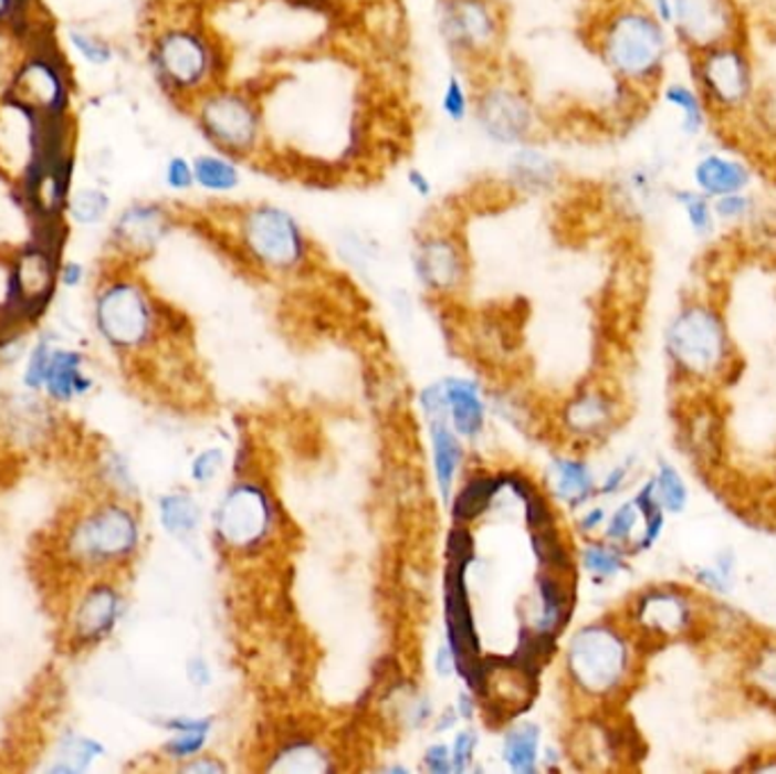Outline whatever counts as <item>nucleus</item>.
I'll list each match as a JSON object with an SVG mask.
<instances>
[{
  "label": "nucleus",
  "mask_w": 776,
  "mask_h": 774,
  "mask_svg": "<svg viewBox=\"0 0 776 774\" xmlns=\"http://www.w3.org/2000/svg\"><path fill=\"white\" fill-rule=\"evenodd\" d=\"M672 30L644 3L627 0L601 14L595 25V53L633 96L659 94L668 75Z\"/></svg>",
  "instance_id": "f257e3e1"
},
{
  "label": "nucleus",
  "mask_w": 776,
  "mask_h": 774,
  "mask_svg": "<svg viewBox=\"0 0 776 774\" xmlns=\"http://www.w3.org/2000/svg\"><path fill=\"white\" fill-rule=\"evenodd\" d=\"M153 73L168 98L191 107L209 90L228 82L226 41L196 21L161 28L148 53Z\"/></svg>",
  "instance_id": "f03ea898"
},
{
  "label": "nucleus",
  "mask_w": 776,
  "mask_h": 774,
  "mask_svg": "<svg viewBox=\"0 0 776 774\" xmlns=\"http://www.w3.org/2000/svg\"><path fill=\"white\" fill-rule=\"evenodd\" d=\"M665 348L674 373L693 386L720 384L738 366L726 318L706 297L681 303L665 330Z\"/></svg>",
  "instance_id": "7ed1b4c3"
},
{
  "label": "nucleus",
  "mask_w": 776,
  "mask_h": 774,
  "mask_svg": "<svg viewBox=\"0 0 776 774\" xmlns=\"http://www.w3.org/2000/svg\"><path fill=\"white\" fill-rule=\"evenodd\" d=\"M189 109L200 135L213 150L232 155L239 161L256 159L264 153L269 127L259 94L226 82L193 101Z\"/></svg>",
  "instance_id": "20e7f679"
},
{
  "label": "nucleus",
  "mask_w": 776,
  "mask_h": 774,
  "mask_svg": "<svg viewBox=\"0 0 776 774\" xmlns=\"http://www.w3.org/2000/svg\"><path fill=\"white\" fill-rule=\"evenodd\" d=\"M688 69L713 123L743 121L756 107L758 73L747 39L688 55Z\"/></svg>",
  "instance_id": "39448f33"
},
{
  "label": "nucleus",
  "mask_w": 776,
  "mask_h": 774,
  "mask_svg": "<svg viewBox=\"0 0 776 774\" xmlns=\"http://www.w3.org/2000/svg\"><path fill=\"white\" fill-rule=\"evenodd\" d=\"M237 243L259 269L293 273L310 262L312 243L295 213L277 202H250L237 211Z\"/></svg>",
  "instance_id": "423d86ee"
},
{
  "label": "nucleus",
  "mask_w": 776,
  "mask_h": 774,
  "mask_svg": "<svg viewBox=\"0 0 776 774\" xmlns=\"http://www.w3.org/2000/svg\"><path fill=\"white\" fill-rule=\"evenodd\" d=\"M568 663L586 693L616 695L633 677V640L611 625L586 627L570 642Z\"/></svg>",
  "instance_id": "0eeeda50"
},
{
  "label": "nucleus",
  "mask_w": 776,
  "mask_h": 774,
  "mask_svg": "<svg viewBox=\"0 0 776 774\" xmlns=\"http://www.w3.org/2000/svg\"><path fill=\"white\" fill-rule=\"evenodd\" d=\"M631 631L640 642L665 645L713 629L704 599L685 586L665 584L642 590L631 607Z\"/></svg>",
  "instance_id": "6e6552de"
},
{
  "label": "nucleus",
  "mask_w": 776,
  "mask_h": 774,
  "mask_svg": "<svg viewBox=\"0 0 776 774\" xmlns=\"http://www.w3.org/2000/svg\"><path fill=\"white\" fill-rule=\"evenodd\" d=\"M472 116L482 135L504 148L527 144L538 125V114L532 96L511 77L484 82L472 94Z\"/></svg>",
  "instance_id": "1a4fd4ad"
},
{
  "label": "nucleus",
  "mask_w": 776,
  "mask_h": 774,
  "mask_svg": "<svg viewBox=\"0 0 776 774\" xmlns=\"http://www.w3.org/2000/svg\"><path fill=\"white\" fill-rule=\"evenodd\" d=\"M441 36L463 62L491 57L504 39V17L495 0H441Z\"/></svg>",
  "instance_id": "9d476101"
},
{
  "label": "nucleus",
  "mask_w": 776,
  "mask_h": 774,
  "mask_svg": "<svg viewBox=\"0 0 776 774\" xmlns=\"http://www.w3.org/2000/svg\"><path fill=\"white\" fill-rule=\"evenodd\" d=\"M670 30L685 55L747 36L738 0H672Z\"/></svg>",
  "instance_id": "9b49d317"
},
{
  "label": "nucleus",
  "mask_w": 776,
  "mask_h": 774,
  "mask_svg": "<svg viewBox=\"0 0 776 774\" xmlns=\"http://www.w3.org/2000/svg\"><path fill=\"white\" fill-rule=\"evenodd\" d=\"M137 523L133 513L123 506L109 504L94 511L90 519L80 521L69 538V550L75 562L107 564L129 554L137 545Z\"/></svg>",
  "instance_id": "f8f14e48"
},
{
  "label": "nucleus",
  "mask_w": 776,
  "mask_h": 774,
  "mask_svg": "<svg viewBox=\"0 0 776 774\" xmlns=\"http://www.w3.org/2000/svg\"><path fill=\"white\" fill-rule=\"evenodd\" d=\"M101 332L120 348L144 343L153 327V307L146 291L135 282H114L98 297Z\"/></svg>",
  "instance_id": "ddd939ff"
},
{
  "label": "nucleus",
  "mask_w": 776,
  "mask_h": 774,
  "mask_svg": "<svg viewBox=\"0 0 776 774\" xmlns=\"http://www.w3.org/2000/svg\"><path fill=\"white\" fill-rule=\"evenodd\" d=\"M413 269L418 280L431 291H454L468 275V257L457 234L431 230L422 234L413 250Z\"/></svg>",
  "instance_id": "4468645a"
},
{
  "label": "nucleus",
  "mask_w": 776,
  "mask_h": 774,
  "mask_svg": "<svg viewBox=\"0 0 776 774\" xmlns=\"http://www.w3.org/2000/svg\"><path fill=\"white\" fill-rule=\"evenodd\" d=\"M17 103L49 116H66L69 90L60 66L49 55L32 57L17 75Z\"/></svg>",
  "instance_id": "2eb2a0df"
},
{
  "label": "nucleus",
  "mask_w": 776,
  "mask_h": 774,
  "mask_svg": "<svg viewBox=\"0 0 776 774\" xmlns=\"http://www.w3.org/2000/svg\"><path fill=\"white\" fill-rule=\"evenodd\" d=\"M690 180H693V187L698 191L715 200L728 194L749 191L754 187L756 174L754 166L736 153L706 150L690 168Z\"/></svg>",
  "instance_id": "dca6fc26"
},
{
  "label": "nucleus",
  "mask_w": 776,
  "mask_h": 774,
  "mask_svg": "<svg viewBox=\"0 0 776 774\" xmlns=\"http://www.w3.org/2000/svg\"><path fill=\"white\" fill-rule=\"evenodd\" d=\"M681 435L685 452L700 468L715 470L724 454V420L706 400H690L681 414Z\"/></svg>",
  "instance_id": "f3484780"
},
{
  "label": "nucleus",
  "mask_w": 776,
  "mask_h": 774,
  "mask_svg": "<svg viewBox=\"0 0 776 774\" xmlns=\"http://www.w3.org/2000/svg\"><path fill=\"white\" fill-rule=\"evenodd\" d=\"M172 228L170 209L159 202H135L114 226L116 241L133 252H150Z\"/></svg>",
  "instance_id": "a211bd4d"
},
{
  "label": "nucleus",
  "mask_w": 776,
  "mask_h": 774,
  "mask_svg": "<svg viewBox=\"0 0 776 774\" xmlns=\"http://www.w3.org/2000/svg\"><path fill=\"white\" fill-rule=\"evenodd\" d=\"M508 185L525 196H543L560 180V168L545 150L527 144L511 148L506 159Z\"/></svg>",
  "instance_id": "6ab92c4d"
},
{
  "label": "nucleus",
  "mask_w": 776,
  "mask_h": 774,
  "mask_svg": "<svg viewBox=\"0 0 776 774\" xmlns=\"http://www.w3.org/2000/svg\"><path fill=\"white\" fill-rule=\"evenodd\" d=\"M269 504L262 493L250 487L237 489L221 513V532L237 545H248L262 536L269 527Z\"/></svg>",
  "instance_id": "aec40b11"
},
{
  "label": "nucleus",
  "mask_w": 776,
  "mask_h": 774,
  "mask_svg": "<svg viewBox=\"0 0 776 774\" xmlns=\"http://www.w3.org/2000/svg\"><path fill=\"white\" fill-rule=\"evenodd\" d=\"M745 693L776 713V638H758L741 668Z\"/></svg>",
  "instance_id": "412c9836"
},
{
  "label": "nucleus",
  "mask_w": 776,
  "mask_h": 774,
  "mask_svg": "<svg viewBox=\"0 0 776 774\" xmlns=\"http://www.w3.org/2000/svg\"><path fill=\"white\" fill-rule=\"evenodd\" d=\"M659 94H661V101L679 116V130L683 137L700 139L706 133V127L713 123L711 112L693 82L665 80Z\"/></svg>",
  "instance_id": "4be33fe9"
},
{
  "label": "nucleus",
  "mask_w": 776,
  "mask_h": 774,
  "mask_svg": "<svg viewBox=\"0 0 776 774\" xmlns=\"http://www.w3.org/2000/svg\"><path fill=\"white\" fill-rule=\"evenodd\" d=\"M193 174L196 187L213 194V196H228L241 189L243 185V170L241 161L232 155L221 150H209L193 157Z\"/></svg>",
  "instance_id": "5701e85b"
},
{
  "label": "nucleus",
  "mask_w": 776,
  "mask_h": 774,
  "mask_svg": "<svg viewBox=\"0 0 776 774\" xmlns=\"http://www.w3.org/2000/svg\"><path fill=\"white\" fill-rule=\"evenodd\" d=\"M118 614V597L112 588L98 586L82 599L75 614V634L82 640H94L107 634Z\"/></svg>",
  "instance_id": "b1692460"
},
{
  "label": "nucleus",
  "mask_w": 776,
  "mask_h": 774,
  "mask_svg": "<svg viewBox=\"0 0 776 774\" xmlns=\"http://www.w3.org/2000/svg\"><path fill=\"white\" fill-rule=\"evenodd\" d=\"M670 202L681 211V217L688 226V230L693 232V237L709 241L715 237L720 223L713 209V200L698 191L693 185L690 187H672L668 191Z\"/></svg>",
  "instance_id": "393cba45"
},
{
  "label": "nucleus",
  "mask_w": 776,
  "mask_h": 774,
  "mask_svg": "<svg viewBox=\"0 0 776 774\" xmlns=\"http://www.w3.org/2000/svg\"><path fill=\"white\" fill-rule=\"evenodd\" d=\"M445 400L448 407L452 409V418L457 425V432L463 437H472L480 432L484 409L478 398V389L474 384L465 379H452L445 384Z\"/></svg>",
  "instance_id": "a878e982"
},
{
  "label": "nucleus",
  "mask_w": 776,
  "mask_h": 774,
  "mask_svg": "<svg viewBox=\"0 0 776 774\" xmlns=\"http://www.w3.org/2000/svg\"><path fill=\"white\" fill-rule=\"evenodd\" d=\"M616 402L607 394H584L570 407V425L577 432L599 435L616 418Z\"/></svg>",
  "instance_id": "bb28decb"
},
{
  "label": "nucleus",
  "mask_w": 776,
  "mask_h": 774,
  "mask_svg": "<svg viewBox=\"0 0 776 774\" xmlns=\"http://www.w3.org/2000/svg\"><path fill=\"white\" fill-rule=\"evenodd\" d=\"M43 384L49 386L51 396L57 400H69L90 386V381L80 375V357L75 353H53Z\"/></svg>",
  "instance_id": "cd10ccee"
},
{
  "label": "nucleus",
  "mask_w": 776,
  "mask_h": 774,
  "mask_svg": "<svg viewBox=\"0 0 776 774\" xmlns=\"http://www.w3.org/2000/svg\"><path fill=\"white\" fill-rule=\"evenodd\" d=\"M431 437H434V457H437V475H439V484L443 495L450 493L452 487V478L457 472V463L461 459V448L457 443V439L452 437V432L445 425L443 416L431 418Z\"/></svg>",
  "instance_id": "c85d7f7f"
},
{
  "label": "nucleus",
  "mask_w": 776,
  "mask_h": 774,
  "mask_svg": "<svg viewBox=\"0 0 776 774\" xmlns=\"http://www.w3.org/2000/svg\"><path fill=\"white\" fill-rule=\"evenodd\" d=\"M109 205L112 200L103 189L84 187L69 196L66 211L77 226H96L107 217Z\"/></svg>",
  "instance_id": "c756f323"
},
{
  "label": "nucleus",
  "mask_w": 776,
  "mask_h": 774,
  "mask_svg": "<svg viewBox=\"0 0 776 774\" xmlns=\"http://www.w3.org/2000/svg\"><path fill=\"white\" fill-rule=\"evenodd\" d=\"M654 487H657V495H659V502L665 509V513L685 511L688 500H690V489H688L681 472L672 463H668V461L659 463V470L654 475Z\"/></svg>",
  "instance_id": "7c9ffc66"
},
{
  "label": "nucleus",
  "mask_w": 776,
  "mask_h": 774,
  "mask_svg": "<svg viewBox=\"0 0 776 774\" xmlns=\"http://www.w3.org/2000/svg\"><path fill=\"white\" fill-rule=\"evenodd\" d=\"M713 209L720 226H743L758 217L761 202L754 191H738L713 200Z\"/></svg>",
  "instance_id": "2f4dec72"
},
{
  "label": "nucleus",
  "mask_w": 776,
  "mask_h": 774,
  "mask_svg": "<svg viewBox=\"0 0 776 774\" xmlns=\"http://www.w3.org/2000/svg\"><path fill=\"white\" fill-rule=\"evenodd\" d=\"M556 489L558 495L573 502L581 504L590 491H593V478L588 468L581 461H558L556 463Z\"/></svg>",
  "instance_id": "473e14b6"
},
{
  "label": "nucleus",
  "mask_w": 776,
  "mask_h": 774,
  "mask_svg": "<svg viewBox=\"0 0 776 774\" xmlns=\"http://www.w3.org/2000/svg\"><path fill=\"white\" fill-rule=\"evenodd\" d=\"M441 114L454 125L465 123L472 116V94L468 90L465 80L459 73L448 75V80L443 84Z\"/></svg>",
  "instance_id": "72a5a7b5"
},
{
  "label": "nucleus",
  "mask_w": 776,
  "mask_h": 774,
  "mask_svg": "<svg viewBox=\"0 0 776 774\" xmlns=\"http://www.w3.org/2000/svg\"><path fill=\"white\" fill-rule=\"evenodd\" d=\"M161 521L168 532L185 534L196 530L200 521V511L187 495H170L161 500Z\"/></svg>",
  "instance_id": "f704fd0d"
},
{
  "label": "nucleus",
  "mask_w": 776,
  "mask_h": 774,
  "mask_svg": "<svg viewBox=\"0 0 776 774\" xmlns=\"http://www.w3.org/2000/svg\"><path fill=\"white\" fill-rule=\"evenodd\" d=\"M584 566L590 575L595 577H616L627 568V558L625 554L607 543H595L590 547H586L584 552Z\"/></svg>",
  "instance_id": "c9c22d12"
},
{
  "label": "nucleus",
  "mask_w": 776,
  "mask_h": 774,
  "mask_svg": "<svg viewBox=\"0 0 776 774\" xmlns=\"http://www.w3.org/2000/svg\"><path fill=\"white\" fill-rule=\"evenodd\" d=\"M536 729L534 726H521L515 729L506 741L504 756L511 763L513 770L527 772L534 767L536 761Z\"/></svg>",
  "instance_id": "e433bc0d"
},
{
  "label": "nucleus",
  "mask_w": 776,
  "mask_h": 774,
  "mask_svg": "<svg viewBox=\"0 0 776 774\" xmlns=\"http://www.w3.org/2000/svg\"><path fill=\"white\" fill-rule=\"evenodd\" d=\"M733 566H736V562H733V556L731 554H722L715 566H700L695 568V579L702 588H706L709 593H715V595H726L733 586Z\"/></svg>",
  "instance_id": "4c0bfd02"
},
{
  "label": "nucleus",
  "mask_w": 776,
  "mask_h": 774,
  "mask_svg": "<svg viewBox=\"0 0 776 774\" xmlns=\"http://www.w3.org/2000/svg\"><path fill=\"white\" fill-rule=\"evenodd\" d=\"M638 525H642V519H640V511L638 506L631 502L622 504L611 519H609V525H607V538L609 543H633L636 541V530Z\"/></svg>",
  "instance_id": "58836bf2"
},
{
  "label": "nucleus",
  "mask_w": 776,
  "mask_h": 774,
  "mask_svg": "<svg viewBox=\"0 0 776 774\" xmlns=\"http://www.w3.org/2000/svg\"><path fill=\"white\" fill-rule=\"evenodd\" d=\"M495 491H497V484L493 482H472L457 502V519L470 521L474 515H480V511L491 502Z\"/></svg>",
  "instance_id": "ea45409f"
},
{
  "label": "nucleus",
  "mask_w": 776,
  "mask_h": 774,
  "mask_svg": "<svg viewBox=\"0 0 776 774\" xmlns=\"http://www.w3.org/2000/svg\"><path fill=\"white\" fill-rule=\"evenodd\" d=\"M96 754H101V745L94 741H86V739L69 741L62 747V763H57L53 772H82L92 763Z\"/></svg>",
  "instance_id": "a19ab883"
},
{
  "label": "nucleus",
  "mask_w": 776,
  "mask_h": 774,
  "mask_svg": "<svg viewBox=\"0 0 776 774\" xmlns=\"http://www.w3.org/2000/svg\"><path fill=\"white\" fill-rule=\"evenodd\" d=\"M164 182L170 191H176V194L191 191L196 187L193 159H189L185 155H172L164 166Z\"/></svg>",
  "instance_id": "79ce46f5"
},
{
  "label": "nucleus",
  "mask_w": 776,
  "mask_h": 774,
  "mask_svg": "<svg viewBox=\"0 0 776 774\" xmlns=\"http://www.w3.org/2000/svg\"><path fill=\"white\" fill-rule=\"evenodd\" d=\"M71 44L75 46V51L86 62L94 64V66H105L114 57V51H112V46L107 44V41H103V39H98L94 34L80 32V30H71Z\"/></svg>",
  "instance_id": "37998d69"
},
{
  "label": "nucleus",
  "mask_w": 776,
  "mask_h": 774,
  "mask_svg": "<svg viewBox=\"0 0 776 774\" xmlns=\"http://www.w3.org/2000/svg\"><path fill=\"white\" fill-rule=\"evenodd\" d=\"M176 726L182 731L178 739H172V743L168 745V752L176 756H191L196 754L202 743H205V734H207V722H176Z\"/></svg>",
  "instance_id": "c03bdc74"
},
{
  "label": "nucleus",
  "mask_w": 776,
  "mask_h": 774,
  "mask_svg": "<svg viewBox=\"0 0 776 774\" xmlns=\"http://www.w3.org/2000/svg\"><path fill=\"white\" fill-rule=\"evenodd\" d=\"M51 351L46 343H39V348L34 351L30 364H28V373H25V384L30 386V389H39V386L46 381V370H49V364H51Z\"/></svg>",
  "instance_id": "a18cd8bd"
},
{
  "label": "nucleus",
  "mask_w": 776,
  "mask_h": 774,
  "mask_svg": "<svg viewBox=\"0 0 776 774\" xmlns=\"http://www.w3.org/2000/svg\"><path fill=\"white\" fill-rule=\"evenodd\" d=\"M221 463H223V454L219 450H209V452L200 454L193 463V478L198 482H209L216 472H219Z\"/></svg>",
  "instance_id": "49530a36"
},
{
  "label": "nucleus",
  "mask_w": 776,
  "mask_h": 774,
  "mask_svg": "<svg viewBox=\"0 0 776 774\" xmlns=\"http://www.w3.org/2000/svg\"><path fill=\"white\" fill-rule=\"evenodd\" d=\"M407 187L422 200H429L431 196H434V182H431V178L424 174L422 168H416V166H411L407 170Z\"/></svg>",
  "instance_id": "de8ad7c7"
},
{
  "label": "nucleus",
  "mask_w": 776,
  "mask_h": 774,
  "mask_svg": "<svg viewBox=\"0 0 776 774\" xmlns=\"http://www.w3.org/2000/svg\"><path fill=\"white\" fill-rule=\"evenodd\" d=\"M629 475V468L622 463V466H616L611 472H609V478L604 480V487H601V493H616L620 491V487L625 484Z\"/></svg>",
  "instance_id": "09e8293b"
},
{
  "label": "nucleus",
  "mask_w": 776,
  "mask_h": 774,
  "mask_svg": "<svg viewBox=\"0 0 776 774\" xmlns=\"http://www.w3.org/2000/svg\"><path fill=\"white\" fill-rule=\"evenodd\" d=\"M30 3L28 0H0V21H6V19H21L23 17V10L28 8Z\"/></svg>",
  "instance_id": "8fccbe9b"
},
{
  "label": "nucleus",
  "mask_w": 776,
  "mask_h": 774,
  "mask_svg": "<svg viewBox=\"0 0 776 774\" xmlns=\"http://www.w3.org/2000/svg\"><path fill=\"white\" fill-rule=\"evenodd\" d=\"M472 747H474V739L470 734H461L459 741H457V752H454V759H457V767H463L470 756H472Z\"/></svg>",
  "instance_id": "3c124183"
},
{
  "label": "nucleus",
  "mask_w": 776,
  "mask_h": 774,
  "mask_svg": "<svg viewBox=\"0 0 776 774\" xmlns=\"http://www.w3.org/2000/svg\"><path fill=\"white\" fill-rule=\"evenodd\" d=\"M644 6L650 8L670 28V23H672V0H644Z\"/></svg>",
  "instance_id": "603ef678"
},
{
  "label": "nucleus",
  "mask_w": 776,
  "mask_h": 774,
  "mask_svg": "<svg viewBox=\"0 0 776 774\" xmlns=\"http://www.w3.org/2000/svg\"><path fill=\"white\" fill-rule=\"evenodd\" d=\"M427 763L431 770H437V772L448 770V750L445 747H431L427 754Z\"/></svg>",
  "instance_id": "864d4df0"
},
{
  "label": "nucleus",
  "mask_w": 776,
  "mask_h": 774,
  "mask_svg": "<svg viewBox=\"0 0 776 774\" xmlns=\"http://www.w3.org/2000/svg\"><path fill=\"white\" fill-rule=\"evenodd\" d=\"M289 3H295L297 8H310L314 12H323V10H329L336 0H289Z\"/></svg>",
  "instance_id": "5fc2aeb1"
},
{
  "label": "nucleus",
  "mask_w": 776,
  "mask_h": 774,
  "mask_svg": "<svg viewBox=\"0 0 776 774\" xmlns=\"http://www.w3.org/2000/svg\"><path fill=\"white\" fill-rule=\"evenodd\" d=\"M82 266L80 264H66L64 266V271H62V282L64 284H69V286H75V284H80V280H82Z\"/></svg>",
  "instance_id": "6e6d98bb"
},
{
  "label": "nucleus",
  "mask_w": 776,
  "mask_h": 774,
  "mask_svg": "<svg viewBox=\"0 0 776 774\" xmlns=\"http://www.w3.org/2000/svg\"><path fill=\"white\" fill-rule=\"evenodd\" d=\"M604 521H607V515H604V509H593V511H588V515H586V519H584V530H595V527H599Z\"/></svg>",
  "instance_id": "4d7b16f0"
},
{
  "label": "nucleus",
  "mask_w": 776,
  "mask_h": 774,
  "mask_svg": "<svg viewBox=\"0 0 776 774\" xmlns=\"http://www.w3.org/2000/svg\"><path fill=\"white\" fill-rule=\"evenodd\" d=\"M189 770H221L219 765H216V763H207V761H202V763H196V765H191Z\"/></svg>",
  "instance_id": "13d9d810"
},
{
  "label": "nucleus",
  "mask_w": 776,
  "mask_h": 774,
  "mask_svg": "<svg viewBox=\"0 0 776 774\" xmlns=\"http://www.w3.org/2000/svg\"><path fill=\"white\" fill-rule=\"evenodd\" d=\"M772 489H774V493H776V475H774V482H772Z\"/></svg>",
  "instance_id": "bf43d9fd"
}]
</instances>
